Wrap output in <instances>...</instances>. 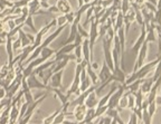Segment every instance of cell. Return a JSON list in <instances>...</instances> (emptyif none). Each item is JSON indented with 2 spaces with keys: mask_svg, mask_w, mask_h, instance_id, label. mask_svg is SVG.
I'll return each mask as SVG.
<instances>
[{
  "mask_svg": "<svg viewBox=\"0 0 161 124\" xmlns=\"http://www.w3.org/2000/svg\"><path fill=\"white\" fill-rule=\"evenodd\" d=\"M82 43H83V37H82V36H80V34L77 33L75 39H74V45H75V47H76V46L82 45Z\"/></svg>",
  "mask_w": 161,
  "mask_h": 124,
  "instance_id": "obj_37",
  "label": "cell"
},
{
  "mask_svg": "<svg viewBox=\"0 0 161 124\" xmlns=\"http://www.w3.org/2000/svg\"><path fill=\"white\" fill-rule=\"evenodd\" d=\"M54 26H56V18H55V19H53L50 23H48L46 26H44V27L42 28L39 31H37V34H36V37H35V41L33 43V46L35 47V48H36V47H38V46L42 44V39H43V37L48 33V30H49L50 28L54 27Z\"/></svg>",
  "mask_w": 161,
  "mask_h": 124,
  "instance_id": "obj_5",
  "label": "cell"
},
{
  "mask_svg": "<svg viewBox=\"0 0 161 124\" xmlns=\"http://www.w3.org/2000/svg\"><path fill=\"white\" fill-rule=\"evenodd\" d=\"M86 73H87L88 77L91 78V82H92V84L93 85H96L97 86V84L101 83L100 82V78H98V75L95 73V71H94L93 68H92V66H91V64H88L87 66H86Z\"/></svg>",
  "mask_w": 161,
  "mask_h": 124,
  "instance_id": "obj_15",
  "label": "cell"
},
{
  "mask_svg": "<svg viewBox=\"0 0 161 124\" xmlns=\"http://www.w3.org/2000/svg\"><path fill=\"white\" fill-rule=\"evenodd\" d=\"M146 35H147V31H146V29H144V26H143V27H142V31H141L140 37L136 39V44H134L133 47H132V51H133L134 54H138L139 49L141 48V46L143 45L144 40H146Z\"/></svg>",
  "mask_w": 161,
  "mask_h": 124,
  "instance_id": "obj_13",
  "label": "cell"
},
{
  "mask_svg": "<svg viewBox=\"0 0 161 124\" xmlns=\"http://www.w3.org/2000/svg\"><path fill=\"white\" fill-rule=\"evenodd\" d=\"M25 25H27L28 27L31 29L33 31H35V33H37V29H36L35 25H34V21H33V15H29L27 18H26L25 20Z\"/></svg>",
  "mask_w": 161,
  "mask_h": 124,
  "instance_id": "obj_28",
  "label": "cell"
},
{
  "mask_svg": "<svg viewBox=\"0 0 161 124\" xmlns=\"http://www.w3.org/2000/svg\"><path fill=\"white\" fill-rule=\"evenodd\" d=\"M128 107V92H125V93L123 94V96L121 97L120 102H119V106L116 107L118 109V111H122V110L126 109Z\"/></svg>",
  "mask_w": 161,
  "mask_h": 124,
  "instance_id": "obj_22",
  "label": "cell"
},
{
  "mask_svg": "<svg viewBox=\"0 0 161 124\" xmlns=\"http://www.w3.org/2000/svg\"><path fill=\"white\" fill-rule=\"evenodd\" d=\"M56 7L58 8V11L62 13L63 15L70 13L72 11V7H70V3H68L67 0H57V3H56Z\"/></svg>",
  "mask_w": 161,
  "mask_h": 124,
  "instance_id": "obj_12",
  "label": "cell"
},
{
  "mask_svg": "<svg viewBox=\"0 0 161 124\" xmlns=\"http://www.w3.org/2000/svg\"><path fill=\"white\" fill-rule=\"evenodd\" d=\"M28 124H29V123H28Z\"/></svg>",
  "mask_w": 161,
  "mask_h": 124,
  "instance_id": "obj_45",
  "label": "cell"
},
{
  "mask_svg": "<svg viewBox=\"0 0 161 124\" xmlns=\"http://www.w3.org/2000/svg\"><path fill=\"white\" fill-rule=\"evenodd\" d=\"M18 35H19V36H18V37H19V39L21 40V47H23V48H25V47H27V46H29L30 44H31V40H30L29 35H28V34H26L23 29H19V31H18Z\"/></svg>",
  "mask_w": 161,
  "mask_h": 124,
  "instance_id": "obj_16",
  "label": "cell"
},
{
  "mask_svg": "<svg viewBox=\"0 0 161 124\" xmlns=\"http://www.w3.org/2000/svg\"><path fill=\"white\" fill-rule=\"evenodd\" d=\"M148 44L146 40H144L143 45L141 46V48L139 49L138 51V61H136V65H134V68H133V72H136L139 68H140L141 66L144 65V61L147 58V53H148Z\"/></svg>",
  "mask_w": 161,
  "mask_h": 124,
  "instance_id": "obj_6",
  "label": "cell"
},
{
  "mask_svg": "<svg viewBox=\"0 0 161 124\" xmlns=\"http://www.w3.org/2000/svg\"><path fill=\"white\" fill-rule=\"evenodd\" d=\"M136 106V96H134L133 93H130L128 91V109L133 110Z\"/></svg>",
  "mask_w": 161,
  "mask_h": 124,
  "instance_id": "obj_24",
  "label": "cell"
},
{
  "mask_svg": "<svg viewBox=\"0 0 161 124\" xmlns=\"http://www.w3.org/2000/svg\"><path fill=\"white\" fill-rule=\"evenodd\" d=\"M77 33L80 34V35L82 36L83 38H88V33L85 30V29H84L83 26L80 25V24H78V25H77Z\"/></svg>",
  "mask_w": 161,
  "mask_h": 124,
  "instance_id": "obj_33",
  "label": "cell"
},
{
  "mask_svg": "<svg viewBox=\"0 0 161 124\" xmlns=\"http://www.w3.org/2000/svg\"><path fill=\"white\" fill-rule=\"evenodd\" d=\"M55 54H56L55 49H52V48H49V47H44V48L42 49V53H40V57H43L45 61H48V59L53 55H55Z\"/></svg>",
  "mask_w": 161,
  "mask_h": 124,
  "instance_id": "obj_21",
  "label": "cell"
},
{
  "mask_svg": "<svg viewBox=\"0 0 161 124\" xmlns=\"http://www.w3.org/2000/svg\"><path fill=\"white\" fill-rule=\"evenodd\" d=\"M3 44H6V39L0 37V45H3Z\"/></svg>",
  "mask_w": 161,
  "mask_h": 124,
  "instance_id": "obj_43",
  "label": "cell"
},
{
  "mask_svg": "<svg viewBox=\"0 0 161 124\" xmlns=\"http://www.w3.org/2000/svg\"><path fill=\"white\" fill-rule=\"evenodd\" d=\"M13 39L10 37H7L6 39V51L8 54V64L13 63L14 61V47H13Z\"/></svg>",
  "mask_w": 161,
  "mask_h": 124,
  "instance_id": "obj_14",
  "label": "cell"
},
{
  "mask_svg": "<svg viewBox=\"0 0 161 124\" xmlns=\"http://www.w3.org/2000/svg\"><path fill=\"white\" fill-rule=\"evenodd\" d=\"M98 101H100V100H98L97 96H96L95 91H93V92H91V93L88 94V96L86 97L84 104L86 105V107H87V109H95V107L97 106Z\"/></svg>",
  "mask_w": 161,
  "mask_h": 124,
  "instance_id": "obj_10",
  "label": "cell"
},
{
  "mask_svg": "<svg viewBox=\"0 0 161 124\" xmlns=\"http://www.w3.org/2000/svg\"><path fill=\"white\" fill-rule=\"evenodd\" d=\"M153 79L152 78H149V79H146V81H143L142 79V82H141V85H140V89L141 92L143 94H148L149 92H150L151 87H152V85H153Z\"/></svg>",
  "mask_w": 161,
  "mask_h": 124,
  "instance_id": "obj_17",
  "label": "cell"
},
{
  "mask_svg": "<svg viewBox=\"0 0 161 124\" xmlns=\"http://www.w3.org/2000/svg\"><path fill=\"white\" fill-rule=\"evenodd\" d=\"M47 11L48 13H59V11H58V8L56 7V6H50L47 9Z\"/></svg>",
  "mask_w": 161,
  "mask_h": 124,
  "instance_id": "obj_40",
  "label": "cell"
},
{
  "mask_svg": "<svg viewBox=\"0 0 161 124\" xmlns=\"http://www.w3.org/2000/svg\"><path fill=\"white\" fill-rule=\"evenodd\" d=\"M108 109V105H104V106H96V107H95V116H96V117L102 116L103 114H105V113H106Z\"/></svg>",
  "mask_w": 161,
  "mask_h": 124,
  "instance_id": "obj_27",
  "label": "cell"
},
{
  "mask_svg": "<svg viewBox=\"0 0 161 124\" xmlns=\"http://www.w3.org/2000/svg\"><path fill=\"white\" fill-rule=\"evenodd\" d=\"M65 116H66V112L60 110V112L56 115L55 119H54L53 124H63V122L65 121Z\"/></svg>",
  "mask_w": 161,
  "mask_h": 124,
  "instance_id": "obj_25",
  "label": "cell"
},
{
  "mask_svg": "<svg viewBox=\"0 0 161 124\" xmlns=\"http://www.w3.org/2000/svg\"><path fill=\"white\" fill-rule=\"evenodd\" d=\"M13 47H14V51H17L21 47V40L19 39V37L16 39V40L13 41Z\"/></svg>",
  "mask_w": 161,
  "mask_h": 124,
  "instance_id": "obj_38",
  "label": "cell"
},
{
  "mask_svg": "<svg viewBox=\"0 0 161 124\" xmlns=\"http://www.w3.org/2000/svg\"><path fill=\"white\" fill-rule=\"evenodd\" d=\"M9 71H10V67H9V65H3L1 68H0V78H5L6 76L8 75V73H9Z\"/></svg>",
  "mask_w": 161,
  "mask_h": 124,
  "instance_id": "obj_32",
  "label": "cell"
},
{
  "mask_svg": "<svg viewBox=\"0 0 161 124\" xmlns=\"http://www.w3.org/2000/svg\"><path fill=\"white\" fill-rule=\"evenodd\" d=\"M50 91L54 92V94H55L56 96H57L58 99H59V101L62 102V104H63V105H65L66 103H68V102H69V97H68L67 95H66V94H64L63 92L60 91V89H53V87H52V89H50Z\"/></svg>",
  "mask_w": 161,
  "mask_h": 124,
  "instance_id": "obj_20",
  "label": "cell"
},
{
  "mask_svg": "<svg viewBox=\"0 0 161 124\" xmlns=\"http://www.w3.org/2000/svg\"><path fill=\"white\" fill-rule=\"evenodd\" d=\"M130 0H122V5H121V9H122V13L123 15H125L126 13L129 11V9H130Z\"/></svg>",
  "mask_w": 161,
  "mask_h": 124,
  "instance_id": "obj_29",
  "label": "cell"
},
{
  "mask_svg": "<svg viewBox=\"0 0 161 124\" xmlns=\"http://www.w3.org/2000/svg\"><path fill=\"white\" fill-rule=\"evenodd\" d=\"M98 37V21L95 20V17L94 19L92 18L91 20V29L90 33H88V41H90V49H91V59L93 62V49L94 45H95V41Z\"/></svg>",
  "mask_w": 161,
  "mask_h": 124,
  "instance_id": "obj_2",
  "label": "cell"
},
{
  "mask_svg": "<svg viewBox=\"0 0 161 124\" xmlns=\"http://www.w3.org/2000/svg\"><path fill=\"white\" fill-rule=\"evenodd\" d=\"M75 16H76V13H73V11H70V13H66L65 17H66V19H67V23L68 24H73L74 20H75Z\"/></svg>",
  "mask_w": 161,
  "mask_h": 124,
  "instance_id": "obj_35",
  "label": "cell"
},
{
  "mask_svg": "<svg viewBox=\"0 0 161 124\" xmlns=\"http://www.w3.org/2000/svg\"><path fill=\"white\" fill-rule=\"evenodd\" d=\"M93 13H94V6H92V7H90L87 10H86V21L84 23V25H86V24L91 20V17H92Z\"/></svg>",
  "mask_w": 161,
  "mask_h": 124,
  "instance_id": "obj_34",
  "label": "cell"
},
{
  "mask_svg": "<svg viewBox=\"0 0 161 124\" xmlns=\"http://www.w3.org/2000/svg\"><path fill=\"white\" fill-rule=\"evenodd\" d=\"M144 7L147 8V9H149V10L151 11V13H156L157 8H156V5H153V3H149V1H147V3H144Z\"/></svg>",
  "mask_w": 161,
  "mask_h": 124,
  "instance_id": "obj_36",
  "label": "cell"
},
{
  "mask_svg": "<svg viewBox=\"0 0 161 124\" xmlns=\"http://www.w3.org/2000/svg\"><path fill=\"white\" fill-rule=\"evenodd\" d=\"M142 122L143 124H151V121H152V116L149 114L148 110H142Z\"/></svg>",
  "mask_w": 161,
  "mask_h": 124,
  "instance_id": "obj_26",
  "label": "cell"
},
{
  "mask_svg": "<svg viewBox=\"0 0 161 124\" xmlns=\"http://www.w3.org/2000/svg\"><path fill=\"white\" fill-rule=\"evenodd\" d=\"M62 77H63V71H59L57 73H54L50 77V87L53 89H60L62 87Z\"/></svg>",
  "mask_w": 161,
  "mask_h": 124,
  "instance_id": "obj_9",
  "label": "cell"
},
{
  "mask_svg": "<svg viewBox=\"0 0 161 124\" xmlns=\"http://www.w3.org/2000/svg\"><path fill=\"white\" fill-rule=\"evenodd\" d=\"M113 26H114V31H115V34L120 28L124 27V15L122 13V11H119L118 16H116V18H115V23H114Z\"/></svg>",
  "mask_w": 161,
  "mask_h": 124,
  "instance_id": "obj_19",
  "label": "cell"
},
{
  "mask_svg": "<svg viewBox=\"0 0 161 124\" xmlns=\"http://www.w3.org/2000/svg\"><path fill=\"white\" fill-rule=\"evenodd\" d=\"M39 1H48V0H39Z\"/></svg>",
  "mask_w": 161,
  "mask_h": 124,
  "instance_id": "obj_44",
  "label": "cell"
},
{
  "mask_svg": "<svg viewBox=\"0 0 161 124\" xmlns=\"http://www.w3.org/2000/svg\"><path fill=\"white\" fill-rule=\"evenodd\" d=\"M125 92H126L125 85H122V84H121L120 86H118L116 91L111 95L110 100H108V109H116V107L119 106V102H120L121 97L123 96V94L125 93Z\"/></svg>",
  "mask_w": 161,
  "mask_h": 124,
  "instance_id": "obj_3",
  "label": "cell"
},
{
  "mask_svg": "<svg viewBox=\"0 0 161 124\" xmlns=\"http://www.w3.org/2000/svg\"><path fill=\"white\" fill-rule=\"evenodd\" d=\"M156 102H157V104H158V105H161V96H157Z\"/></svg>",
  "mask_w": 161,
  "mask_h": 124,
  "instance_id": "obj_42",
  "label": "cell"
},
{
  "mask_svg": "<svg viewBox=\"0 0 161 124\" xmlns=\"http://www.w3.org/2000/svg\"><path fill=\"white\" fill-rule=\"evenodd\" d=\"M82 69H83V66H82V64H77L76 65V69H75V76H74V81L73 83H72V85H70L69 89H68L67 92V95L68 97H70L72 95H75L76 97L78 96L80 94V72H82Z\"/></svg>",
  "mask_w": 161,
  "mask_h": 124,
  "instance_id": "obj_1",
  "label": "cell"
},
{
  "mask_svg": "<svg viewBox=\"0 0 161 124\" xmlns=\"http://www.w3.org/2000/svg\"><path fill=\"white\" fill-rule=\"evenodd\" d=\"M74 55H75L77 63L78 64L82 63V61H83V51H82V45L76 46L75 49H74Z\"/></svg>",
  "mask_w": 161,
  "mask_h": 124,
  "instance_id": "obj_23",
  "label": "cell"
},
{
  "mask_svg": "<svg viewBox=\"0 0 161 124\" xmlns=\"http://www.w3.org/2000/svg\"><path fill=\"white\" fill-rule=\"evenodd\" d=\"M64 28H65V26H62V27H58L57 29H56L55 31H54L52 35L47 36V38H46L45 40L43 41V43L40 44V46H42V48H44V47H48V45H50V43H53L54 40H55L56 38L59 36V34L62 33V31L64 30Z\"/></svg>",
  "mask_w": 161,
  "mask_h": 124,
  "instance_id": "obj_8",
  "label": "cell"
},
{
  "mask_svg": "<svg viewBox=\"0 0 161 124\" xmlns=\"http://www.w3.org/2000/svg\"><path fill=\"white\" fill-rule=\"evenodd\" d=\"M75 49V45L73 44H67V45L62 46L57 51H56L55 55H66V54H70L72 51Z\"/></svg>",
  "mask_w": 161,
  "mask_h": 124,
  "instance_id": "obj_18",
  "label": "cell"
},
{
  "mask_svg": "<svg viewBox=\"0 0 161 124\" xmlns=\"http://www.w3.org/2000/svg\"><path fill=\"white\" fill-rule=\"evenodd\" d=\"M157 102L154 101V102H151V103H149V106H148V112H149V114H150L151 116H153L154 115V113H156V111H157Z\"/></svg>",
  "mask_w": 161,
  "mask_h": 124,
  "instance_id": "obj_30",
  "label": "cell"
},
{
  "mask_svg": "<svg viewBox=\"0 0 161 124\" xmlns=\"http://www.w3.org/2000/svg\"><path fill=\"white\" fill-rule=\"evenodd\" d=\"M112 117H110V116H108V115H106L105 117H103V124H111L112 123Z\"/></svg>",
  "mask_w": 161,
  "mask_h": 124,
  "instance_id": "obj_41",
  "label": "cell"
},
{
  "mask_svg": "<svg viewBox=\"0 0 161 124\" xmlns=\"http://www.w3.org/2000/svg\"><path fill=\"white\" fill-rule=\"evenodd\" d=\"M129 122H130L131 124H138V116L136 115V113L131 114V119Z\"/></svg>",
  "mask_w": 161,
  "mask_h": 124,
  "instance_id": "obj_39",
  "label": "cell"
},
{
  "mask_svg": "<svg viewBox=\"0 0 161 124\" xmlns=\"http://www.w3.org/2000/svg\"><path fill=\"white\" fill-rule=\"evenodd\" d=\"M86 111H87V107H86L85 104H80V105H76L75 106L74 112H73V115H74V117H75L77 123H80V122H82L84 119H85Z\"/></svg>",
  "mask_w": 161,
  "mask_h": 124,
  "instance_id": "obj_7",
  "label": "cell"
},
{
  "mask_svg": "<svg viewBox=\"0 0 161 124\" xmlns=\"http://www.w3.org/2000/svg\"><path fill=\"white\" fill-rule=\"evenodd\" d=\"M27 83H28V86H29L30 89H47V91H50L52 87L44 84L43 82H40L39 79L37 78V75L34 73H31L29 76L27 77Z\"/></svg>",
  "mask_w": 161,
  "mask_h": 124,
  "instance_id": "obj_4",
  "label": "cell"
},
{
  "mask_svg": "<svg viewBox=\"0 0 161 124\" xmlns=\"http://www.w3.org/2000/svg\"><path fill=\"white\" fill-rule=\"evenodd\" d=\"M66 24H67V19H66L65 15H62V16H59V17L56 18V25H57L58 27L65 26Z\"/></svg>",
  "mask_w": 161,
  "mask_h": 124,
  "instance_id": "obj_31",
  "label": "cell"
},
{
  "mask_svg": "<svg viewBox=\"0 0 161 124\" xmlns=\"http://www.w3.org/2000/svg\"><path fill=\"white\" fill-rule=\"evenodd\" d=\"M82 51H83V59L87 62L88 64H91L92 63V59H91V49L88 38H85L83 43H82Z\"/></svg>",
  "mask_w": 161,
  "mask_h": 124,
  "instance_id": "obj_11",
  "label": "cell"
}]
</instances>
